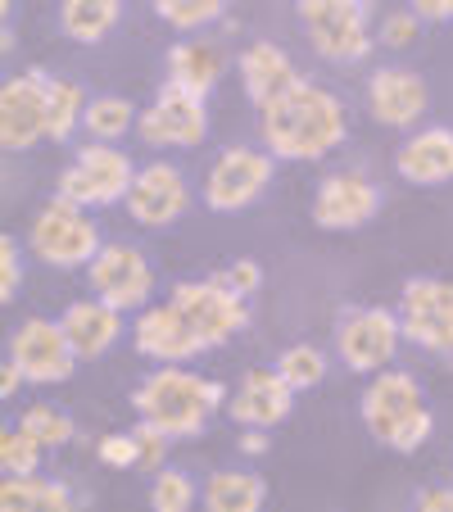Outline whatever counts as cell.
Wrapping results in <instances>:
<instances>
[{
  "mask_svg": "<svg viewBox=\"0 0 453 512\" xmlns=\"http://www.w3.org/2000/svg\"><path fill=\"white\" fill-rule=\"evenodd\" d=\"M259 132H263V150H272L277 159L313 164V159H322L345 145L349 114L336 91L299 78L295 87L281 91L272 105L259 109Z\"/></svg>",
  "mask_w": 453,
  "mask_h": 512,
  "instance_id": "1",
  "label": "cell"
},
{
  "mask_svg": "<svg viewBox=\"0 0 453 512\" xmlns=\"http://www.w3.org/2000/svg\"><path fill=\"white\" fill-rule=\"evenodd\" d=\"M132 408L136 417L155 422L173 440H195L213 422V413L227 408V390H222V381L186 372L182 363H164L132 390Z\"/></svg>",
  "mask_w": 453,
  "mask_h": 512,
  "instance_id": "2",
  "label": "cell"
},
{
  "mask_svg": "<svg viewBox=\"0 0 453 512\" xmlns=\"http://www.w3.org/2000/svg\"><path fill=\"white\" fill-rule=\"evenodd\" d=\"M363 426L376 445L395 449V454H417L435 431V413L426 404V390L408 372H376L372 386L363 390Z\"/></svg>",
  "mask_w": 453,
  "mask_h": 512,
  "instance_id": "3",
  "label": "cell"
},
{
  "mask_svg": "<svg viewBox=\"0 0 453 512\" xmlns=\"http://www.w3.org/2000/svg\"><path fill=\"white\" fill-rule=\"evenodd\" d=\"M100 245L105 241H100V227L91 223V209L64 200V195L41 204L28 227V250L37 254L46 268H59V272L87 268L100 254Z\"/></svg>",
  "mask_w": 453,
  "mask_h": 512,
  "instance_id": "4",
  "label": "cell"
},
{
  "mask_svg": "<svg viewBox=\"0 0 453 512\" xmlns=\"http://www.w3.org/2000/svg\"><path fill=\"white\" fill-rule=\"evenodd\" d=\"M295 19L327 64H358L372 55L367 0H295Z\"/></svg>",
  "mask_w": 453,
  "mask_h": 512,
  "instance_id": "5",
  "label": "cell"
},
{
  "mask_svg": "<svg viewBox=\"0 0 453 512\" xmlns=\"http://www.w3.org/2000/svg\"><path fill=\"white\" fill-rule=\"evenodd\" d=\"M136 182V164L118 150L114 141H87L78 145L73 164L59 173V195L82 209H109L123 204Z\"/></svg>",
  "mask_w": 453,
  "mask_h": 512,
  "instance_id": "6",
  "label": "cell"
},
{
  "mask_svg": "<svg viewBox=\"0 0 453 512\" xmlns=\"http://www.w3.org/2000/svg\"><path fill=\"white\" fill-rule=\"evenodd\" d=\"M173 304L186 313L200 340L209 349L227 345L236 340L245 327H250V300H245L241 290L227 286V277H200V281H177L173 286Z\"/></svg>",
  "mask_w": 453,
  "mask_h": 512,
  "instance_id": "7",
  "label": "cell"
},
{
  "mask_svg": "<svg viewBox=\"0 0 453 512\" xmlns=\"http://www.w3.org/2000/svg\"><path fill=\"white\" fill-rule=\"evenodd\" d=\"M136 136L155 150H195L209 136V100L177 82H164L159 96L136 118Z\"/></svg>",
  "mask_w": 453,
  "mask_h": 512,
  "instance_id": "8",
  "label": "cell"
},
{
  "mask_svg": "<svg viewBox=\"0 0 453 512\" xmlns=\"http://www.w3.org/2000/svg\"><path fill=\"white\" fill-rule=\"evenodd\" d=\"M399 331L426 354H453V281L408 277L399 290Z\"/></svg>",
  "mask_w": 453,
  "mask_h": 512,
  "instance_id": "9",
  "label": "cell"
},
{
  "mask_svg": "<svg viewBox=\"0 0 453 512\" xmlns=\"http://www.w3.org/2000/svg\"><path fill=\"white\" fill-rule=\"evenodd\" d=\"M5 358H14L28 377V386H59V381L73 377L82 358L68 340L64 322L59 318H28L10 331V345H5Z\"/></svg>",
  "mask_w": 453,
  "mask_h": 512,
  "instance_id": "10",
  "label": "cell"
},
{
  "mask_svg": "<svg viewBox=\"0 0 453 512\" xmlns=\"http://www.w3.org/2000/svg\"><path fill=\"white\" fill-rule=\"evenodd\" d=\"M277 173V155L272 150H250V145H232L213 159L209 177H204V204L213 213H241L272 186Z\"/></svg>",
  "mask_w": 453,
  "mask_h": 512,
  "instance_id": "11",
  "label": "cell"
},
{
  "mask_svg": "<svg viewBox=\"0 0 453 512\" xmlns=\"http://www.w3.org/2000/svg\"><path fill=\"white\" fill-rule=\"evenodd\" d=\"M87 281H91V295L123 313H136L150 304L155 295V268L145 259L136 245L127 241H105L100 254L87 263Z\"/></svg>",
  "mask_w": 453,
  "mask_h": 512,
  "instance_id": "12",
  "label": "cell"
},
{
  "mask_svg": "<svg viewBox=\"0 0 453 512\" xmlns=\"http://www.w3.org/2000/svg\"><path fill=\"white\" fill-rule=\"evenodd\" d=\"M50 127V73L28 68L19 78H5L0 87V145L10 155H23L37 141H46Z\"/></svg>",
  "mask_w": 453,
  "mask_h": 512,
  "instance_id": "13",
  "label": "cell"
},
{
  "mask_svg": "<svg viewBox=\"0 0 453 512\" xmlns=\"http://www.w3.org/2000/svg\"><path fill=\"white\" fill-rule=\"evenodd\" d=\"M399 340V313L390 309H349L336 322V354L349 372H381L395 358Z\"/></svg>",
  "mask_w": 453,
  "mask_h": 512,
  "instance_id": "14",
  "label": "cell"
},
{
  "mask_svg": "<svg viewBox=\"0 0 453 512\" xmlns=\"http://www.w3.org/2000/svg\"><path fill=\"white\" fill-rule=\"evenodd\" d=\"M381 204H386L381 186H376L367 173L345 168V173H331L318 182V195H313V223H318L322 232H358V227H367L376 213H381Z\"/></svg>",
  "mask_w": 453,
  "mask_h": 512,
  "instance_id": "15",
  "label": "cell"
},
{
  "mask_svg": "<svg viewBox=\"0 0 453 512\" xmlns=\"http://www.w3.org/2000/svg\"><path fill=\"white\" fill-rule=\"evenodd\" d=\"M123 204H127V213H132V223L159 232V227H173L177 218L191 209V186H186L182 168L159 159V164L136 168V182Z\"/></svg>",
  "mask_w": 453,
  "mask_h": 512,
  "instance_id": "16",
  "label": "cell"
},
{
  "mask_svg": "<svg viewBox=\"0 0 453 512\" xmlns=\"http://www.w3.org/2000/svg\"><path fill=\"white\" fill-rule=\"evenodd\" d=\"M132 340L150 363H191V358H200L204 349H209L200 340V331L186 322V313L177 309L173 300L168 304H145L141 318H136V327H132Z\"/></svg>",
  "mask_w": 453,
  "mask_h": 512,
  "instance_id": "17",
  "label": "cell"
},
{
  "mask_svg": "<svg viewBox=\"0 0 453 512\" xmlns=\"http://www.w3.org/2000/svg\"><path fill=\"white\" fill-rule=\"evenodd\" d=\"M367 109L381 127H417L431 109V87L413 68H376L367 78Z\"/></svg>",
  "mask_w": 453,
  "mask_h": 512,
  "instance_id": "18",
  "label": "cell"
},
{
  "mask_svg": "<svg viewBox=\"0 0 453 512\" xmlns=\"http://www.w3.org/2000/svg\"><path fill=\"white\" fill-rule=\"evenodd\" d=\"M290 408H295V386L277 368H254L227 399V417L236 426H277L290 417Z\"/></svg>",
  "mask_w": 453,
  "mask_h": 512,
  "instance_id": "19",
  "label": "cell"
},
{
  "mask_svg": "<svg viewBox=\"0 0 453 512\" xmlns=\"http://www.w3.org/2000/svg\"><path fill=\"white\" fill-rule=\"evenodd\" d=\"M395 173L408 186L453 182V127H417L395 155Z\"/></svg>",
  "mask_w": 453,
  "mask_h": 512,
  "instance_id": "20",
  "label": "cell"
},
{
  "mask_svg": "<svg viewBox=\"0 0 453 512\" xmlns=\"http://www.w3.org/2000/svg\"><path fill=\"white\" fill-rule=\"evenodd\" d=\"M299 82V68L277 41H254L241 50V87L250 96L254 109L272 105L281 91H290Z\"/></svg>",
  "mask_w": 453,
  "mask_h": 512,
  "instance_id": "21",
  "label": "cell"
},
{
  "mask_svg": "<svg viewBox=\"0 0 453 512\" xmlns=\"http://www.w3.org/2000/svg\"><path fill=\"white\" fill-rule=\"evenodd\" d=\"M64 331L68 340H73V349H78V358H100L109 354V349L123 340V309H114V304L105 300H78L64 309Z\"/></svg>",
  "mask_w": 453,
  "mask_h": 512,
  "instance_id": "22",
  "label": "cell"
},
{
  "mask_svg": "<svg viewBox=\"0 0 453 512\" xmlns=\"http://www.w3.org/2000/svg\"><path fill=\"white\" fill-rule=\"evenodd\" d=\"M227 73V50L218 41H177L168 50V82L195 91V96L209 100L218 78Z\"/></svg>",
  "mask_w": 453,
  "mask_h": 512,
  "instance_id": "23",
  "label": "cell"
},
{
  "mask_svg": "<svg viewBox=\"0 0 453 512\" xmlns=\"http://www.w3.org/2000/svg\"><path fill=\"white\" fill-rule=\"evenodd\" d=\"M123 19V0H59V28L78 46H100Z\"/></svg>",
  "mask_w": 453,
  "mask_h": 512,
  "instance_id": "24",
  "label": "cell"
},
{
  "mask_svg": "<svg viewBox=\"0 0 453 512\" xmlns=\"http://www.w3.org/2000/svg\"><path fill=\"white\" fill-rule=\"evenodd\" d=\"M0 503H5V512H68L78 503V494L64 481L32 472V476H5L0 481Z\"/></svg>",
  "mask_w": 453,
  "mask_h": 512,
  "instance_id": "25",
  "label": "cell"
},
{
  "mask_svg": "<svg viewBox=\"0 0 453 512\" xmlns=\"http://www.w3.org/2000/svg\"><path fill=\"white\" fill-rule=\"evenodd\" d=\"M263 503H268L263 476L241 472V467H222L204 485V508L209 512H259Z\"/></svg>",
  "mask_w": 453,
  "mask_h": 512,
  "instance_id": "26",
  "label": "cell"
},
{
  "mask_svg": "<svg viewBox=\"0 0 453 512\" xmlns=\"http://www.w3.org/2000/svg\"><path fill=\"white\" fill-rule=\"evenodd\" d=\"M136 118H141V109H136L127 96H96V100H87L82 127H87L91 141H114L118 145L136 127Z\"/></svg>",
  "mask_w": 453,
  "mask_h": 512,
  "instance_id": "27",
  "label": "cell"
},
{
  "mask_svg": "<svg viewBox=\"0 0 453 512\" xmlns=\"http://www.w3.org/2000/svg\"><path fill=\"white\" fill-rule=\"evenodd\" d=\"M82 114H87V96H82L78 82L50 78V127H46V141L64 145L68 136L82 127Z\"/></svg>",
  "mask_w": 453,
  "mask_h": 512,
  "instance_id": "28",
  "label": "cell"
},
{
  "mask_svg": "<svg viewBox=\"0 0 453 512\" xmlns=\"http://www.w3.org/2000/svg\"><path fill=\"white\" fill-rule=\"evenodd\" d=\"M204 499V490L177 467H159L155 481H150V508L155 512H191Z\"/></svg>",
  "mask_w": 453,
  "mask_h": 512,
  "instance_id": "29",
  "label": "cell"
},
{
  "mask_svg": "<svg viewBox=\"0 0 453 512\" xmlns=\"http://www.w3.org/2000/svg\"><path fill=\"white\" fill-rule=\"evenodd\" d=\"M19 426L37 440V445H46V449H64L73 435H78V426H73V417L68 413H59V408H50V404H32V408H23L19 413Z\"/></svg>",
  "mask_w": 453,
  "mask_h": 512,
  "instance_id": "30",
  "label": "cell"
},
{
  "mask_svg": "<svg viewBox=\"0 0 453 512\" xmlns=\"http://www.w3.org/2000/svg\"><path fill=\"white\" fill-rule=\"evenodd\" d=\"M277 372L295 386V395L299 390H313V386H322V377H327V354H322L318 345H290V349H281Z\"/></svg>",
  "mask_w": 453,
  "mask_h": 512,
  "instance_id": "31",
  "label": "cell"
},
{
  "mask_svg": "<svg viewBox=\"0 0 453 512\" xmlns=\"http://www.w3.org/2000/svg\"><path fill=\"white\" fill-rule=\"evenodd\" d=\"M227 0H155V14L177 32H200L222 19Z\"/></svg>",
  "mask_w": 453,
  "mask_h": 512,
  "instance_id": "32",
  "label": "cell"
},
{
  "mask_svg": "<svg viewBox=\"0 0 453 512\" xmlns=\"http://www.w3.org/2000/svg\"><path fill=\"white\" fill-rule=\"evenodd\" d=\"M41 454H46V445H37V440H32V435L23 431L19 422L0 435V472H5V476H32V472H41Z\"/></svg>",
  "mask_w": 453,
  "mask_h": 512,
  "instance_id": "33",
  "label": "cell"
},
{
  "mask_svg": "<svg viewBox=\"0 0 453 512\" xmlns=\"http://www.w3.org/2000/svg\"><path fill=\"white\" fill-rule=\"evenodd\" d=\"M96 458H100V463H105V467H118V472H127V467H141V449H136V431H114V435H100Z\"/></svg>",
  "mask_w": 453,
  "mask_h": 512,
  "instance_id": "34",
  "label": "cell"
},
{
  "mask_svg": "<svg viewBox=\"0 0 453 512\" xmlns=\"http://www.w3.org/2000/svg\"><path fill=\"white\" fill-rule=\"evenodd\" d=\"M23 286V245L19 236H0V300L10 304Z\"/></svg>",
  "mask_w": 453,
  "mask_h": 512,
  "instance_id": "35",
  "label": "cell"
},
{
  "mask_svg": "<svg viewBox=\"0 0 453 512\" xmlns=\"http://www.w3.org/2000/svg\"><path fill=\"white\" fill-rule=\"evenodd\" d=\"M168 445H173V435H164L155 422H136V449H141V467L145 472H159L164 467V454H168Z\"/></svg>",
  "mask_w": 453,
  "mask_h": 512,
  "instance_id": "36",
  "label": "cell"
},
{
  "mask_svg": "<svg viewBox=\"0 0 453 512\" xmlns=\"http://www.w3.org/2000/svg\"><path fill=\"white\" fill-rule=\"evenodd\" d=\"M417 28H422V19H417L413 10H395V14H386L381 19V32H376V41L381 46H413L417 41Z\"/></svg>",
  "mask_w": 453,
  "mask_h": 512,
  "instance_id": "37",
  "label": "cell"
},
{
  "mask_svg": "<svg viewBox=\"0 0 453 512\" xmlns=\"http://www.w3.org/2000/svg\"><path fill=\"white\" fill-rule=\"evenodd\" d=\"M222 277H227V286H232V290H241L245 300H250L254 290L263 286V268H259V263H254V259H236L232 268L222 272Z\"/></svg>",
  "mask_w": 453,
  "mask_h": 512,
  "instance_id": "38",
  "label": "cell"
},
{
  "mask_svg": "<svg viewBox=\"0 0 453 512\" xmlns=\"http://www.w3.org/2000/svg\"><path fill=\"white\" fill-rule=\"evenodd\" d=\"M413 508L422 512H453V485H431V490L413 494Z\"/></svg>",
  "mask_w": 453,
  "mask_h": 512,
  "instance_id": "39",
  "label": "cell"
},
{
  "mask_svg": "<svg viewBox=\"0 0 453 512\" xmlns=\"http://www.w3.org/2000/svg\"><path fill=\"white\" fill-rule=\"evenodd\" d=\"M408 10L426 23H453V0H408Z\"/></svg>",
  "mask_w": 453,
  "mask_h": 512,
  "instance_id": "40",
  "label": "cell"
},
{
  "mask_svg": "<svg viewBox=\"0 0 453 512\" xmlns=\"http://www.w3.org/2000/svg\"><path fill=\"white\" fill-rule=\"evenodd\" d=\"M241 454H250V458H259V454H268V426H241Z\"/></svg>",
  "mask_w": 453,
  "mask_h": 512,
  "instance_id": "41",
  "label": "cell"
},
{
  "mask_svg": "<svg viewBox=\"0 0 453 512\" xmlns=\"http://www.w3.org/2000/svg\"><path fill=\"white\" fill-rule=\"evenodd\" d=\"M23 381H28V377H23V368L14 363V358H5V363H0V399H14Z\"/></svg>",
  "mask_w": 453,
  "mask_h": 512,
  "instance_id": "42",
  "label": "cell"
}]
</instances>
